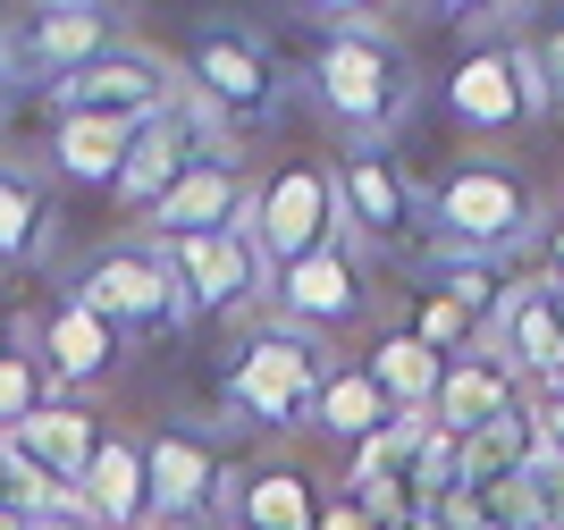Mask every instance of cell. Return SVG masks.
I'll list each match as a JSON object with an SVG mask.
<instances>
[{"label": "cell", "mask_w": 564, "mask_h": 530, "mask_svg": "<svg viewBox=\"0 0 564 530\" xmlns=\"http://www.w3.org/2000/svg\"><path fill=\"white\" fill-rule=\"evenodd\" d=\"M312 101H321L354 143H371V152H379V143L397 136L404 101H413V68H404L397 34L346 18V9H329L321 43H312Z\"/></svg>", "instance_id": "obj_1"}, {"label": "cell", "mask_w": 564, "mask_h": 530, "mask_svg": "<svg viewBox=\"0 0 564 530\" xmlns=\"http://www.w3.org/2000/svg\"><path fill=\"white\" fill-rule=\"evenodd\" d=\"M422 210H430V228H438L447 253H489V261H514V245L540 228L531 185L506 161H455L447 177L422 194Z\"/></svg>", "instance_id": "obj_2"}, {"label": "cell", "mask_w": 564, "mask_h": 530, "mask_svg": "<svg viewBox=\"0 0 564 530\" xmlns=\"http://www.w3.org/2000/svg\"><path fill=\"white\" fill-rule=\"evenodd\" d=\"M76 303L110 328L118 346L177 337V328L194 321V312H186V286H177V270H169L161 245H118V253H101L94 270L76 278Z\"/></svg>", "instance_id": "obj_3"}, {"label": "cell", "mask_w": 564, "mask_h": 530, "mask_svg": "<svg viewBox=\"0 0 564 530\" xmlns=\"http://www.w3.org/2000/svg\"><path fill=\"white\" fill-rule=\"evenodd\" d=\"M186 85L194 101L219 118V127H261V118L279 110V68H270V51H261V34H245V25H194L186 43Z\"/></svg>", "instance_id": "obj_4"}, {"label": "cell", "mask_w": 564, "mask_h": 530, "mask_svg": "<svg viewBox=\"0 0 564 530\" xmlns=\"http://www.w3.org/2000/svg\"><path fill=\"white\" fill-rule=\"evenodd\" d=\"M321 379H329V354H321V337L261 328L253 346L236 354V370H228V404H236V413H253L261 430H295V421H312V396H321Z\"/></svg>", "instance_id": "obj_5"}, {"label": "cell", "mask_w": 564, "mask_h": 530, "mask_svg": "<svg viewBox=\"0 0 564 530\" xmlns=\"http://www.w3.org/2000/svg\"><path fill=\"white\" fill-rule=\"evenodd\" d=\"M203 152H228V127H219L212 110H203V101H169L161 118H143L135 127V143H127V169H118V210H152L169 194V185L186 177L194 161H203Z\"/></svg>", "instance_id": "obj_6"}, {"label": "cell", "mask_w": 564, "mask_h": 530, "mask_svg": "<svg viewBox=\"0 0 564 530\" xmlns=\"http://www.w3.org/2000/svg\"><path fill=\"white\" fill-rule=\"evenodd\" d=\"M447 118L464 136H514L522 118H540V85H531V60H522L514 34L471 43L447 68Z\"/></svg>", "instance_id": "obj_7"}, {"label": "cell", "mask_w": 564, "mask_h": 530, "mask_svg": "<svg viewBox=\"0 0 564 530\" xmlns=\"http://www.w3.org/2000/svg\"><path fill=\"white\" fill-rule=\"evenodd\" d=\"M337 228H346V219H337L329 169H312V161L279 169V177L253 194V245H261V261H270V270H295V261L329 253Z\"/></svg>", "instance_id": "obj_8"}, {"label": "cell", "mask_w": 564, "mask_h": 530, "mask_svg": "<svg viewBox=\"0 0 564 530\" xmlns=\"http://www.w3.org/2000/svg\"><path fill=\"white\" fill-rule=\"evenodd\" d=\"M253 194L261 185L245 177V152H203L161 203L143 210V228H152V245H194V236L253 228Z\"/></svg>", "instance_id": "obj_9"}, {"label": "cell", "mask_w": 564, "mask_h": 530, "mask_svg": "<svg viewBox=\"0 0 564 530\" xmlns=\"http://www.w3.org/2000/svg\"><path fill=\"white\" fill-rule=\"evenodd\" d=\"M51 101H59V118H127V127H143V118H161L177 101V76L143 43H118L94 68H76L68 85H51Z\"/></svg>", "instance_id": "obj_10"}, {"label": "cell", "mask_w": 564, "mask_h": 530, "mask_svg": "<svg viewBox=\"0 0 564 530\" xmlns=\"http://www.w3.org/2000/svg\"><path fill=\"white\" fill-rule=\"evenodd\" d=\"M143 488H152V522L186 530V522H203V513H219L228 455H219L203 430H152V439H143Z\"/></svg>", "instance_id": "obj_11"}, {"label": "cell", "mask_w": 564, "mask_h": 530, "mask_svg": "<svg viewBox=\"0 0 564 530\" xmlns=\"http://www.w3.org/2000/svg\"><path fill=\"white\" fill-rule=\"evenodd\" d=\"M329 194H337V219H346L362 245H404L413 219H422V194L404 185V169L371 143H346L329 169Z\"/></svg>", "instance_id": "obj_12"}, {"label": "cell", "mask_w": 564, "mask_h": 530, "mask_svg": "<svg viewBox=\"0 0 564 530\" xmlns=\"http://www.w3.org/2000/svg\"><path fill=\"white\" fill-rule=\"evenodd\" d=\"M161 253H169V270H177V286H186V312H245V303L261 295V278H270L253 228L194 236V245H161Z\"/></svg>", "instance_id": "obj_13"}, {"label": "cell", "mask_w": 564, "mask_h": 530, "mask_svg": "<svg viewBox=\"0 0 564 530\" xmlns=\"http://www.w3.org/2000/svg\"><path fill=\"white\" fill-rule=\"evenodd\" d=\"M18 43H25L34 85H68L76 68H94L101 51H118V18L94 9V0H51V9L18 18Z\"/></svg>", "instance_id": "obj_14"}, {"label": "cell", "mask_w": 564, "mask_h": 530, "mask_svg": "<svg viewBox=\"0 0 564 530\" xmlns=\"http://www.w3.org/2000/svg\"><path fill=\"white\" fill-rule=\"evenodd\" d=\"M270 286H279V312H286L295 337H321V328H354V321H362V270H354L346 245H329V253L279 270Z\"/></svg>", "instance_id": "obj_15"}, {"label": "cell", "mask_w": 564, "mask_h": 530, "mask_svg": "<svg viewBox=\"0 0 564 530\" xmlns=\"http://www.w3.org/2000/svg\"><path fill=\"white\" fill-rule=\"evenodd\" d=\"M514 396H522V379L506 370V354L480 346V354H464V363L438 370V396H430V430L464 446V439H480V430H489V421L506 413Z\"/></svg>", "instance_id": "obj_16"}, {"label": "cell", "mask_w": 564, "mask_h": 530, "mask_svg": "<svg viewBox=\"0 0 564 530\" xmlns=\"http://www.w3.org/2000/svg\"><path fill=\"white\" fill-rule=\"evenodd\" d=\"M422 439H430V421H388L379 439H362L346 455V497L371 522H397V513H413V455H422Z\"/></svg>", "instance_id": "obj_17"}, {"label": "cell", "mask_w": 564, "mask_h": 530, "mask_svg": "<svg viewBox=\"0 0 564 530\" xmlns=\"http://www.w3.org/2000/svg\"><path fill=\"white\" fill-rule=\"evenodd\" d=\"M76 513L94 530H152V488H143V439L127 430H101L94 472L76 488Z\"/></svg>", "instance_id": "obj_18"}, {"label": "cell", "mask_w": 564, "mask_h": 530, "mask_svg": "<svg viewBox=\"0 0 564 530\" xmlns=\"http://www.w3.org/2000/svg\"><path fill=\"white\" fill-rule=\"evenodd\" d=\"M34 363H43L51 388H101V379L127 363V346H118V337H110V328H101L76 295H59V303L43 312V346H34Z\"/></svg>", "instance_id": "obj_19"}, {"label": "cell", "mask_w": 564, "mask_h": 530, "mask_svg": "<svg viewBox=\"0 0 564 530\" xmlns=\"http://www.w3.org/2000/svg\"><path fill=\"white\" fill-rule=\"evenodd\" d=\"M219 513H228V530H312L321 522V488L295 463H261V472H228Z\"/></svg>", "instance_id": "obj_20"}, {"label": "cell", "mask_w": 564, "mask_h": 530, "mask_svg": "<svg viewBox=\"0 0 564 530\" xmlns=\"http://www.w3.org/2000/svg\"><path fill=\"white\" fill-rule=\"evenodd\" d=\"M9 446H18V455L34 463L51 488H68V497H76V488H85V472H94V446H101V413L68 404V396H51V404L25 421Z\"/></svg>", "instance_id": "obj_21"}, {"label": "cell", "mask_w": 564, "mask_h": 530, "mask_svg": "<svg viewBox=\"0 0 564 530\" xmlns=\"http://www.w3.org/2000/svg\"><path fill=\"white\" fill-rule=\"evenodd\" d=\"M438 354L413 337V328H379L371 337V354H362V379L379 388V404L388 413H404V421H430V396H438Z\"/></svg>", "instance_id": "obj_22"}, {"label": "cell", "mask_w": 564, "mask_h": 530, "mask_svg": "<svg viewBox=\"0 0 564 530\" xmlns=\"http://www.w3.org/2000/svg\"><path fill=\"white\" fill-rule=\"evenodd\" d=\"M127 143H135L127 118H59V127H51V169H59L68 185L110 194L118 169H127Z\"/></svg>", "instance_id": "obj_23"}, {"label": "cell", "mask_w": 564, "mask_h": 530, "mask_svg": "<svg viewBox=\"0 0 564 530\" xmlns=\"http://www.w3.org/2000/svg\"><path fill=\"white\" fill-rule=\"evenodd\" d=\"M540 413H531V396H514L506 413L480 430V439H464V488H497V480H522L531 463H540Z\"/></svg>", "instance_id": "obj_24"}, {"label": "cell", "mask_w": 564, "mask_h": 530, "mask_svg": "<svg viewBox=\"0 0 564 530\" xmlns=\"http://www.w3.org/2000/svg\"><path fill=\"white\" fill-rule=\"evenodd\" d=\"M430 278H438V295H447V303H464V312H471L480 328H497V321H506V303H514L522 286H531V278H514V261H489V253H447V245L430 253Z\"/></svg>", "instance_id": "obj_25"}, {"label": "cell", "mask_w": 564, "mask_h": 530, "mask_svg": "<svg viewBox=\"0 0 564 530\" xmlns=\"http://www.w3.org/2000/svg\"><path fill=\"white\" fill-rule=\"evenodd\" d=\"M388 421H397V413L379 404V388L362 379V363H329V379H321V396H312V430H321V439H337V446L354 455V446L379 439Z\"/></svg>", "instance_id": "obj_26"}, {"label": "cell", "mask_w": 564, "mask_h": 530, "mask_svg": "<svg viewBox=\"0 0 564 530\" xmlns=\"http://www.w3.org/2000/svg\"><path fill=\"white\" fill-rule=\"evenodd\" d=\"M43 245H51V194L0 161V270H25Z\"/></svg>", "instance_id": "obj_27"}, {"label": "cell", "mask_w": 564, "mask_h": 530, "mask_svg": "<svg viewBox=\"0 0 564 530\" xmlns=\"http://www.w3.org/2000/svg\"><path fill=\"white\" fill-rule=\"evenodd\" d=\"M413 337H422V346L438 354V363H464V354H480V346H489V328L471 321L464 303H447L438 286H430V295L413 303Z\"/></svg>", "instance_id": "obj_28"}, {"label": "cell", "mask_w": 564, "mask_h": 530, "mask_svg": "<svg viewBox=\"0 0 564 530\" xmlns=\"http://www.w3.org/2000/svg\"><path fill=\"white\" fill-rule=\"evenodd\" d=\"M43 404H51V379H43V363H34V346H9L0 354V439H18Z\"/></svg>", "instance_id": "obj_29"}, {"label": "cell", "mask_w": 564, "mask_h": 530, "mask_svg": "<svg viewBox=\"0 0 564 530\" xmlns=\"http://www.w3.org/2000/svg\"><path fill=\"white\" fill-rule=\"evenodd\" d=\"M522 60H531V85H540V110L564 118V9H547V18H531L514 34Z\"/></svg>", "instance_id": "obj_30"}, {"label": "cell", "mask_w": 564, "mask_h": 530, "mask_svg": "<svg viewBox=\"0 0 564 530\" xmlns=\"http://www.w3.org/2000/svg\"><path fill=\"white\" fill-rule=\"evenodd\" d=\"M531 480H540V497H547V522L564 530V455H540V463H531Z\"/></svg>", "instance_id": "obj_31"}, {"label": "cell", "mask_w": 564, "mask_h": 530, "mask_svg": "<svg viewBox=\"0 0 564 530\" xmlns=\"http://www.w3.org/2000/svg\"><path fill=\"white\" fill-rule=\"evenodd\" d=\"M312 530H379V522L354 506V497H321V522H312Z\"/></svg>", "instance_id": "obj_32"}, {"label": "cell", "mask_w": 564, "mask_h": 530, "mask_svg": "<svg viewBox=\"0 0 564 530\" xmlns=\"http://www.w3.org/2000/svg\"><path fill=\"white\" fill-rule=\"evenodd\" d=\"M25 530H94L76 506H59V513H25Z\"/></svg>", "instance_id": "obj_33"}, {"label": "cell", "mask_w": 564, "mask_h": 530, "mask_svg": "<svg viewBox=\"0 0 564 530\" xmlns=\"http://www.w3.org/2000/svg\"><path fill=\"white\" fill-rule=\"evenodd\" d=\"M540 245H547V278H564V210L540 228Z\"/></svg>", "instance_id": "obj_34"}, {"label": "cell", "mask_w": 564, "mask_h": 530, "mask_svg": "<svg viewBox=\"0 0 564 530\" xmlns=\"http://www.w3.org/2000/svg\"><path fill=\"white\" fill-rule=\"evenodd\" d=\"M9 346H18V303L0 295V354H9Z\"/></svg>", "instance_id": "obj_35"}, {"label": "cell", "mask_w": 564, "mask_h": 530, "mask_svg": "<svg viewBox=\"0 0 564 530\" xmlns=\"http://www.w3.org/2000/svg\"><path fill=\"white\" fill-rule=\"evenodd\" d=\"M547 286V312H556V328H564V278H540Z\"/></svg>", "instance_id": "obj_36"}, {"label": "cell", "mask_w": 564, "mask_h": 530, "mask_svg": "<svg viewBox=\"0 0 564 530\" xmlns=\"http://www.w3.org/2000/svg\"><path fill=\"white\" fill-rule=\"evenodd\" d=\"M379 530H438L430 513H397V522H379Z\"/></svg>", "instance_id": "obj_37"}, {"label": "cell", "mask_w": 564, "mask_h": 530, "mask_svg": "<svg viewBox=\"0 0 564 530\" xmlns=\"http://www.w3.org/2000/svg\"><path fill=\"white\" fill-rule=\"evenodd\" d=\"M0 530H25V506H0Z\"/></svg>", "instance_id": "obj_38"}, {"label": "cell", "mask_w": 564, "mask_h": 530, "mask_svg": "<svg viewBox=\"0 0 564 530\" xmlns=\"http://www.w3.org/2000/svg\"><path fill=\"white\" fill-rule=\"evenodd\" d=\"M0 506H18V497H9V455H0Z\"/></svg>", "instance_id": "obj_39"}]
</instances>
